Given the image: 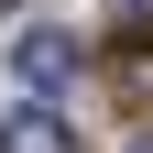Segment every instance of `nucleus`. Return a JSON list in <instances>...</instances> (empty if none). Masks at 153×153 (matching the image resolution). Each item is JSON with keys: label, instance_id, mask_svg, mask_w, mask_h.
<instances>
[{"label": "nucleus", "instance_id": "nucleus-1", "mask_svg": "<svg viewBox=\"0 0 153 153\" xmlns=\"http://www.w3.org/2000/svg\"><path fill=\"white\" fill-rule=\"evenodd\" d=\"M11 66H22L33 99H55V88L76 76V33H22V44H11Z\"/></svg>", "mask_w": 153, "mask_h": 153}, {"label": "nucleus", "instance_id": "nucleus-2", "mask_svg": "<svg viewBox=\"0 0 153 153\" xmlns=\"http://www.w3.org/2000/svg\"><path fill=\"white\" fill-rule=\"evenodd\" d=\"M0 153H76V131L55 120L44 99H22V109H11V120H0Z\"/></svg>", "mask_w": 153, "mask_h": 153}, {"label": "nucleus", "instance_id": "nucleus-3", "mask_svg": "<svg viewBox=\"0 0 153 153\" xmlns=\"http://www.w3.org/2000/svg\"><path fill=\"white\" fill-rule=\"evenodd\" d=\"M109 76H120V99L142 109V99H153V33H120V55H109Z\"/></svg>", "mask_w": 153, "mask_h": 153}]
</instances>
